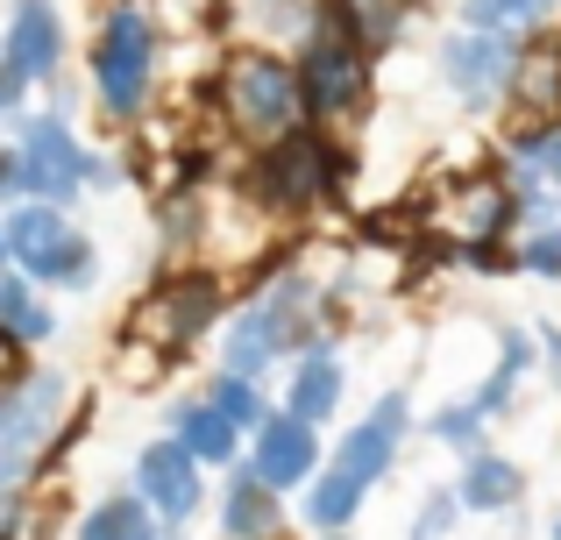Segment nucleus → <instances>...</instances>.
<instances>
[{"instance_id": "f257e3e1", "label": "nucleus", "mask_w": 561, "mask_h": 540, "mask_svg": "<svg viewBox=\"0 0 561 540\" xmlns=\"http://www.w3.org/2000/svg\"><path fill=\"white\" fill-rule=\"evenodd\" d=\"M249 193L271 214H306L328 193H342V157H334L313 128H285V136H271L263 164L249 171Z\"/></svg>"}, {"instance_id": "f03ea898", "label": "nucleus", "mask_w": 561, "mask_h": 540, "mask_svg": "<svg viewBox=\"0 0 561 540\" xmlns=\"http://www.w3.org/2000/svg\"><path fill=\"white\" fill-rule=\"evenodd\" d=\"M299 107L320 114V122H334V114H356L363 100H370V50H363L348 28H334L328 14L313 22V36H306L299 50Z\"/></svg>"}, {"instance_id": "7ed1b4c3", "label": "nucleus", "mask_w": 561, "mask_h": 540, "mask_svg": "<svg viewBox=\"0 0 561 540\" xmlns=\"http://www.w3.org/2000/svg\"><path fill=\"white\" fill-rule=\"evenodd\" d=\"M519 57H526V36H512V28H469L462 22L455 36H440V85H448L469 114H491V107H505Z\"/></svg>"}, {"instance_id": "20e7f679", "label": "nucleus", "mask_w": 561, "mask_h": 540, "mask_svg": "<svg viewBox=\"0 0 561 540\" xmlns=\"http://www.w3.org/2000/svg\"><path fill=\"white\" fill-rule=\"evenodd\" d=\"M57 413H65V377L57 370H36L14 391H0V491H14L36 470V456L57 434Z\"/></svg>"}, {"instance_id": "39448f33", "label": "nucleus", "mask_w": 561, "mask_h": 540, "mask_svg": "<svg viewBox=\"0 0 561 540\" xmlns=\"http://www.w3.org/2000/svg\"><path fill=\"white\" fill-rule=\"evenodd\" d=\"M220 93H228V114H234V128H249V136H285V128H299V71L285 65V57H263V50H249V57H234L228 71H220Z\"/></svg>"}, {"instance_id": "423d86ee", "label": "nucleus", "mask_w": 561, "mask_h": 540, "mask_svg": "<svg viewBox=\"0 0 561 540\" xmlns=\"http://www.w3.org/2000/svg\"><path fill=\"white\" fill-rule=\"evenodd\" d=\"M150 57H157V43H150L142 8H114L107 28H100V50H93V85L114 122H128L150 100Z\"/></svg>"}, {"instance_id": "0eeeda50", "label": "nucleus", "mask_w": 561, "mask_h": 540, "mask_svg": "<svg viewBox=\"0 0 561 540\" xmlns=\"http://www.w3.org/2000/svg\"><path fill=\"white\" fill-rule=\"evenodd\" d=\"M8 256L28 277H50V285H57V277H85V271H93L85 235L57 207H14L8 214Z\"/></svg>"}, {"instance_id": "6e6552de", "label": "nucleus", "mask_w": 561, "mask_h": 540, "mask_svg": "<svg viewBox=\"0 0 561 540\" xmlns=\"http://www.w3.org/2000/svg\"><path fill=\"white\" fill-rule=\"evenodd\" d=\"M405 434H412V399H405V391H383L370 413L342 434L334 470H348L356 484H383V476H391V462H398V448H405Z\"/></svg>"}, {"instance_id": "1a4fd4ad", "label": "nucleus", "mask_w": 561, "mask_h": 540, "mask_svg": "<svg viewBox=\"0 0 561 540\" xmlns=\"http://www.w3.org/2000/svg\"><path fill=\"white\" fill-rule=\"evenodd\" d=\"M249 470H256L271 491H299L306 476L320 470V427H313V420H299V413H263Z\"/></svg>"}, {"instance_id": "9d476101", "label": "nucleus", "mask_w": 561, "mask_h": 540, "mask_svg": "<svg viewBox=\"0 0 561 540\" xmlns=\"http://www.w3.org/2000/svg\"><path fill=\"white\" fill-rule=\"evenodd\" d=\"M455 498H462V513H477V519L519 513V505H526V470L505 456V448L477 441V448H462V470H455Z\"/></svg>"}, {"instance_id": "9b49d317", "label": "nucleus", "mask_w": 561, "mask_h": 540, "mask_svg": "<svg viewBox=\"0 0 561 540\" xmlns=\"http://www.w3.org/2000/svg\"><path fill=\"white\" fill-rule=\"evenodd\" d=\"M136 484H142V498H150V513H164L171 527L199 513V456H192L185 441H157V448H142Z\"/></svg>"}, {"instance_id": "f8f14e48", "label": "nucleus", "mask_w": 561, "mask_h": 540, "mask_svg": "<svg viewBox=\"0 0 561 540\" xmlns=\"http://www.w3.org/2000/svg\"><path fill=\"white\" fill-rule=\"evenodd\" d=\"M214 313H220L214 277H179V285L150 291V306H142V328L157 334V348H179V342H192V334L214 328Z\"/></svg>"}, {"instance_id": "ddd939ff", "label": "nucleus", "mask_w": 561, "mask_h": 540, "mask_svg": "<svg viewBox=\"0 0 561 540\" xmlns=\"http://www.w3.org/2000/svg\"><path fill=\"white\" fill-rule=\"evenodd\" d=\"M79 179H85V157L65 136V122H22V185H36L50 199H71Z\"/></svg>"}, {"instance_id": "4468645a", "label": "nucleus", "mask_w": 561, "mask_h": 540, "mask_svg": "<svg viewBox=\"0 0 561 540\" xmlns=\"http://www.w3.org/2000/svg\"><path fill=\"white\" fill-rule=\"evenodd\" d=\"M57 50H65V28H57L50 0H22L14 22H8V65L22 71V79H50Z\"/></svg>"}, {"instance_id": "2eb2a0df", "label": "nucleus", "mask_w": 561, "mask_h": 540, "mask_svg": "<svg viewBox=\"0 0 561 540\" xmlns=\"http://www.w3.org/2000/svg\"><path fill=\"white\" fill-rule=\"evenodd\" d=\"M412 8H420V0H320V14H328L334 28H348L363 50H391V43L405 36Z\"/></svg>"}, {"instance_id": "dca6fc26", "label": "nucleus", "mask_w": 561, "mask_h": 540, "mask_svg": "<svg viewBox=\"0 0 561 540\" xmlns=\"http://www.w3.org/2000/svg\"><path fill=\"white\" fill-rule=\"evenodd\" d=\"M277 519H285V505H277V491L263 484L256 470H234L228 498H220V527H228V540H271Z\"/></svg>"}, {"instance_id": "f3484780", "label": "nucleus", "mask_w": 561, "mask_h": 540, "mask_svg": "<svg viewBox=\"0 0 561 540\" xmlns=\"http://www.w3.org/2000/svg\"><path fill=\"white\" fill-rule=\"evenodd\" d=\"M334 405H342V363L328 356V348H306L299 356V370H291V391H285V413H299V420H334Z\"/></svg>"}, {"instance_id": "a211bd4d", "label": "nucleus", "mask_w": 561, "mask_h": 540, "mask_svg": "<svg viewBox=\"0 0 561 540\" xmlns=\"http://www.w3.org/2000/svg\"><path fill=\"white\" fill-rule=\"evenodd\" d=\"M363 498H370V484H356L348 470H313L306 476V527H320V533H342L348 519L363 513Z\"/></svg>"}, {"instance_id": "6ab92c4d", "label": "nucleus", "mask_w": 561, "mask_h": 540, "mask_svg": "<svg viewBox=\"0 0 561 540\" xmlns=\"http://www.w3.org/2000/svg\"><path fill=\"white\" fill-rule=\"evenodd\" d=\"M505 157L519 171H534L540 185H554V193H561V114H554V122H512Z\"/></svg>"}, {"instance_id": "aec40b11", "label": "nucleus", "mask_w": 561, "mask_h": 540, "mask_svg": "<svg viewBox=\"0 0 561 540\" xmlns=\"http://www.w3.org/2000/svg\"><path fill=\"white\" fill-rule=\"evenodd\" d=\"M171 427H179V441L199 462H234V434H242V427H234L214 399H206V405H179V413H171Z\"/></svg>"}, {"instance_id": "412c9836", "label": "nucleus", "mask_w": 561, "mask_h": 540, "mask_svg": "<svg viewBox=\"0 0 561 540\" xmlns=\"http://www.w3.org/2000/svg\"><path fill=\"white\" fill-rule=\"evenodd\" d=\"M277 348H285V342H277V320L263 313V306H249V313L228 328V370L234 377H263L277 363Z\"/></svg>"}, {"instance_id": "4be33fe9", "label": "nucleus", "mask_w": 561, "mask_h": 540, "mask_svg": "<svg viewBox=\"0 0 561 540\" xmlns=\"http://www.w3.org/2000/svg\"><path fill=\"white\" fill-rule=\"evenodd\" d=\"M561 0H469L462 22L469 28H512V36H540V28H554Z\"/></svg>"}, {"instance_id": "5701e85b", "label": "nucleus", "mask_w": 561, "mask_h": 540, "mask_svg": "<svg viewBox=\"0 0 561 540\" xmlns=\"http://www.w3.org/2000/svg\"><path fill=\"white\" fill-rule=\"evenodd\" d=\"M0 342L22 348V342H50V313L36 306L28 277H0Z\"/></svg>"}, {"instance_id": "b1692460", "label": "nucleus", "mask_w": 561, "mask_h": 540, "mask_svg": "<svg viewBox=\"0 0 561 540\" xmlns=\"http://www.w3.org/2000/svg\"><path fill=\"white\" fill-rule=\"evenodd\" d=\"M512 256H519L526 277H548V285H561V214H540V221H519V228H512Z\"/></svg>"}, {"instance_id": "393cba45", "label": "nucleus", "mask_w": 561, "mask_h": 540, "mask_svg": "<svg viewBox=\"0 0 561 540\" xmlns=\"http://www.w3.org/2000/svg\"><path fill=\"white\" fill-rule=\"evenodd\" d=\"M79 540H157L150 498H107L79 519Z\"/></svg>"}, {"instance_id": "a878e982", "label": "nucleus", "mask_w": 561, "mask_h": 540, "mask_svg": "<svg viewBox=\"0 0 561 540\" xmlns=\"http://www.w3.org/2000/svg\"><path fill=\"white\" fill-rule=\"evenodd\" d=\"M426 434H434L440 448H455V456H462V448H477L483 434H491V420H483L469 399H455V405H440V413L426 420Z\"/></svg>"}, {"instance_id": "bb28decb", "label": "nucleus", "mask_w": 561, "mask_h": 540, "mask_svg": "<svg viewBox=\"0 0 561 540\" xmlns=\"http://www.w3.org/2000/svg\"><path fill=\"white\" fill-rule=\"evenodd\" d=\"M455 527H462V498H455V484H434V491L420 498V513H412L405 540H448Z\"/></svg>"}, {"instance_id": "cd10ccee", "label": "nucleus", "mask_w": 561, "mask_h": 540, "mask_svg": "<svg viewBox=\"0 0 561 540\" xmlns=\"http://www.w3.org/2000/svg\"><path fill=\"white\" fill-rule=\"evenodd\" d=\"M214 405L234 420V427H263V391H256V377H234V370H220V384H214Z\"/></svg>"}, {"instance_id": "c85d7f7f", "label": "nucleus", "mask_w": 561, "mask_h": 540, "mask_svg": "<svg viewBox=\"0 0 561 540\" xmlns=\"http://www.w3.org/2000/svg\"><path fill=\"white\" fill-rule=\"evenodd\" d=\"M534 342H540V370H548V384L561 399V328H554V320H534Z\"/></svg>"}, {"instance_id": "c756f323", "label": "nucleus", "mask_w": 561, "mask_h": 540, "mask_svg": "<svg viewBox=\"0 0 561 540\" xmlns=\"http://www.w3.org/2000/svg\"><path fill=\"white\" fill-rule=\"evenodd\" d=\"M22 71H14V65H0V107H14V100H22Z\"/></svg>"}, {"instance_id": "7c9ffc66", "label": "nucleus", "mask_w": 561, "mask_h": 540, "mask_svg": "<svg viewBox=\"0 0 561 540\" xmlns=\"http://www.w3.org/2000/svg\"><path fill=\"white\" fill-rule=\"evenodd\" d=\"M548 540H561V519H548Z\"/></svg>"}, {"instance_id": "2f4dec72", "label": "nucleus", "mask_w": 561, "mask_h": 540, "mask_svg": "<svg viewBox=\"0 0 561 540\" xmlns=\"http://www.w3.org/2000/svg\"><path fill=\"white\" fill-rule=\"evenodd\" d=\"M0 256H8V221H0Z\"/></svg>"}, {"instance_id": "473e14b6", "label": "nucleus", "mask_w": 561, "mask_h": 540, "mask_svg": "<svg viewBox=\"0 0 561 540\" xmlns=\"http://www.w3.org/2000/svg\"><path fill=\"white\" fill-rule=\"evenodd\" d=\"M320 540H348V533H320Z\"/></svg>"}, {"instance_id": "72a5a7b5", "label": "nucleus", "mask_w": 561, "mask_h": 540, "mask_svg": "<svg viewBox=\"0 0 561 540\" xmlns=\"http://www.w3.org/2000/svg\"><path fill=\"white\" fill-rule=\"evenodd\" d=\"M0 540H8V533H0Z\"/></svg>"}]
</instances>
